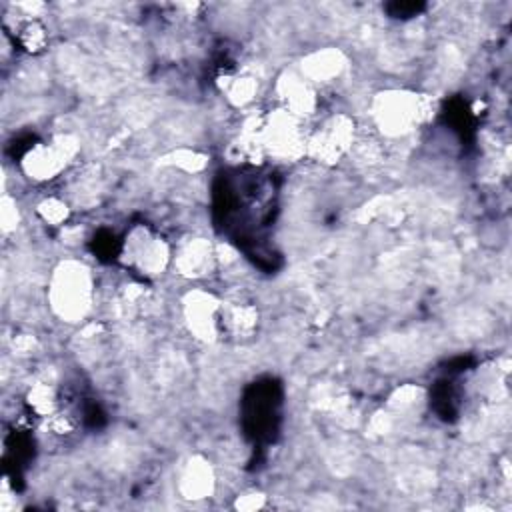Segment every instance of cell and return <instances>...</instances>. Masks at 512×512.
<instances>
[{"label": "cell", "mask_w": 512, "mask_h": 512, "mask_svg": "<svg viewBox=\"0 0 512 512\" xmlns=\"http://www.w3.org/2000/svg\"><path fill=\"white\" fill-rule=\"evenodd\" d=\"M182 316L190 334L214 342L222 334V302L206 290H190L182 300Z\"/></svg>", "instance_id": "cell-7"}, {"label": "cell", "mask_w": 512, "mask_h": 512, "mask_svg": "<svg viewBox=\"0 0 512 512\" xmlns=\"http://www.w3.org/2000/svg\"><path fill=\"white\" fill-rule=\"evenodd\" d=\"M92 296L94 282L86 264L78 260H64L54 268L48 284V302L60 320H82L92 306Z\"/></svg>", "instance_id": "cell-1"}, {"label": "cell", "mask_w": 512, "mask_h": 512, "mask_svg": "<svg viewBox=\"0 0 512 512\" xmlns=\"http://www.w3.org/2000/svg\"><path fill=\"white\" fill-rule=\"evenodd\" d=\"M26 404L30 412H34L40 418L54 416L58 412V396L54 386L48 382H36L26 394Z\"/></svg>", "instance_id": "cell-14"}, {"label": "cell", "mask_w": 512, "mask_h": 512, "mask_svg": "<svg viewBox=\"0 0 512 512\" xmlns=\"http://www.w3.org/2000/svg\"><path fill=\"white\" fill-rule=\"evenodd\" d=\"M220 90L234 106L250 104L258 94V80L246 72H230L220 78Z\"/></svg>", "instance_id": "cell-13"}, {"label": "cell", "mask_w": 512, "mask_h": 512, "mask_svg": "<svg viewBox=\"0 0 512 512\" xmlns=\"http://www.w3.org/2000/svg\"><path fill=\"white\" fill-rule=\"evenodd\" d=\"M172 264L186 278L206 276L216 264V250L206 238H188L172 254Z\"/></svg>", "instance_id": "cell-9"}, {"label": "cell", "mask_w": 512, "mask_h": 512, "mask_svg": "<svg viewBox=\"0 0 512 512\" xmlns=\"http://www.w3.org/2000/svg\"><path fill=\"white\" fill-rule=\"evenodd\" d=\"M124 262L144 276L162 274L172 262V250L166 240L146 226H134L122 242Z\"/></svg>", "instance_id": "cell-4"}, {"label": "cell", "mask_w": 512, "mask_h": 512, "mask_svg": "<svg viewBox=\"0 0 512 512\" xmlns=\"http://www.w3.org/2000/svg\"><path fill=\"white\" fill-rule=\"evenodd\" d=\"M262 506H264V496L258 494V492L244 494L236 500V508H240V510H256V508H262Z\"/></svg>", "instance_id": "cell-19"}, {"label": "cell", "mask_w": 512, "mask_h": 512, "mask_svg": "<svg viewBox=\"0 0 512 512\" xmlns=\"http://www.w3.org/2000/svg\"><path fill=\"white\" fill-rule=\"evenodd\" d=\"M260 142L264 154L278 160H296L306 154L308 134L302 128L300 118L278 108L262 118Z\"/></svg>", "instance_id": "cell-3"}, {"label": "cell", "mask_w": 512, "mask_h": 512, "mask_svg": "<svg viewBox=\"0 0 512 512\" xmlns=\"http://www.w3.org/2000/svg\"><path fill=\"white\" fill-rule=\"evenodd\" d=\"M46 40H48L46 28H44L38 20H28V22L20 28V32H18V42H20V46H22L26 52H32V54L44 50Z\"/></svg>", "instance_id": "cell-15"}, {"label": "cell", "mask_w": 512, "mask_h": 512, "mask_svg": "<svg viewBox=\"0 0 512 512\" xmlns=\"http://www.w3.org/2000/svg\"><path fill=\"white\" fill-rule=\"evenodd\" d=\"M174 164H178L186 172H198L204 168L206 158L194 150H178L174 154Z\"/></svg>", "instance_id": "cell-18"}, {"label": "cell", "mask_w": 512, "mask_h": 512, "mask_svg": "<svg viewBox=\"0 0 512 512\" xmlns=\"http://www.w3.org/2000/svg\"><path fill=\"white\" fill-rule=\"evenodd\" d=\"M38 214L40 218L46 222V224H52V226H60L62 222L68 220L70 216V208L64 200L60 198H44L40 204H38Z\"/></svg>", "instance_id": "cell-16"}, {"label": "cell", "mask_w": 512, "mask_h": 512, "mask_svg": "<svg viewBox=\"0 0 512 512\" xmlns=\"http://www.w3.org/2000/svg\"><path fill=\"white\" fill-rule=\"evenodd\" d=\"M430 116V100L410 90H384L372 100V120L380 134L402 138Z\"/></svg>", "instance_id": "cell-2"}, {"label": "cell", "mask_w": 512, "mask_h": 512, "mask_svg": "<svg viewBox=\"0 0 512 512\" xmlns=\"http://www.w3.org/2000/svg\"><path fill=\"white\" fill-rule=\"evenodd\" d=\"M216 486V476L208 460L202 456H192L184 462L178 474V492L186 500H204L212 496Z\"/></svg>", "instance_id": "cell-10"}, {"label": "cell", "mask_w": 512, "mask_h": 512, "mask_svg": "<svg viewBox=\"0 0 512 512\" xmlns=\"http://www.w3.org/2000/svg\"><path fill=\"white\" fill-rule=\"evenodd\" d=\"M78 140L72 134H60L50 142H38L26 150L20 164L32 180L56 178L76 156Z\"/></svg>", "instance_id": "cell-6"}, {"label": "cell", "mask_w": 512, "mask_h": 512, "mask_svg": "<svg viewBox=\"0 0 512 512\" xmlns=\"http://www.w3.org/2000/svg\"><path fill=\"white\" fill-rule=\"evenodd\" d=\"M346 70V56L338 48H318L302 58L300 74L314 84H328Z\"/></svg>", "instance_id": "cell-11"}, {"label": "cell", "mask_w": 512, "mask_h": 512, "mask_svg": "<svg viewBox=\"0 0 512 512\" xmlns=\"http://www.w3.org/2000/svg\"><path fill=\"white\" fill-rule=\"evenodd\" d=\"M258 326V310L250 302H222V332L232 336H250Z\"/></svg>", "instance_id": "cell-12"}, {"label": "cell", "mask_w": 512, "mask_h": 512, "mask_svg": "<svg viewBox=\"0 0 512 512\" xmlns=\"http://www.w3.org/2000/svg\"><path fill=\"white\" fill-rule=\"evenodd\" d=\"M276 90L282 100V108L300 120L306 116H312L318 108L316 90L302 74L284 72L278 78Z\"/></svg>", "instance_id": "cell-8"}, {"label": "cell", "mask_w": 512, "mask_h": 512, "mask_svg": "<svg viewBox=\"0 0 512 512\" xmlns=\"http://www.w3.org/2000/svg\"><path fill=\"white\" fill-rule=\"evenodd\" d=\"M18 208H16V202L10 198V196H4L2 198V204H0V222H2V232L4 234H10L16 230L18 226Z\"/></svg>", "instance_id": "cell-17"}, {"label": "cell", "mask_w": 512, "mask_h": 512, "mask_svg": "<svg viewBox=\"0 0 512 512\" xmlns=\"http://www.w3.org/2000/svg\"><path fill=\"white\" fill-rule=\"evenodd\" d=\"M354 142V120L346 114H334L326 118L312 134H308L306 154L322 164H336L342 156L352 152Z\"/></svg>", "instance_id": "cell-5"}]
</instances>
